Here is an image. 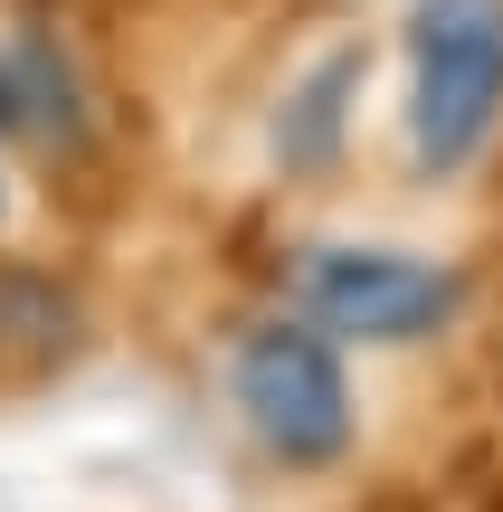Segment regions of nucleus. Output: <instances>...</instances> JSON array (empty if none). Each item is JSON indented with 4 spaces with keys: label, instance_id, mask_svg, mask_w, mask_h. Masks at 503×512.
Segmentation results:
<instances>
[{
    "label": "nucleus",
    "instance_id": "obj_1",
    "mask_svg": "<svg viewBox=\"0 0 503 512\" xmlns=\"http://www.w3.org/2000/svg\"><path fill=\"white\" fill-rule=\"evenodd\" d=\"M503 124V0H418L409 19V152L466 171Z\"/></svg>",
    "mask_w": 503,
    "mask_h": 512
},
{
    "label": "nucleus",
    "instance_id": "obj_2",
    "mask_svg": "<svg viewBox=\"0 0 503 512\" xmlns=\"http://www.w3.org/2000/svg\"><path fill=\"white\" fill-rule=\"evenodd\" d=\"M238 418L257 427V446L276 465H333L352 446V389H342V351L323 323H257L228 361Z\"/></svg>",
    "mask_w": 503,
    "mask_h": 512
},
{
    "label": "nucleus",
    "instance_id": "obj_3",
    "mask_svg": "<svg viewBox=\"0 0 503 512\" xmlns=\"http://www.w3.org/2000/svg\"><path fill=\"white\" fill-rule=\"evenodd\" d=\"M295 294H304V323H323L333 342H371V351L428 342L466 304L456 266H428L409 247H304Z\"/></svg>",
    "mask_w": 503,
    "mask_h": 512
},
{
    "label": "nucleus",
    "instance_id": "obj_4",
    "mask_svg": "<svg viewBox=\"0 0 503 512\" xmlns=\"http://www.w3.org/2000/svg\"><path fill=\"white\" fill-rule=\"evenodd\" d=\"M0 133H76V76L48 38L0 48Z\"/></svg>",
    "mask_w": 503,
    "mask_h": 512
},
{
    "label": "nucleus",
    "instance_id": "obj_5",
    "mask_svg": "<svg viewBox=\"0 0 503 512\" xmlns=\"http://www.w3.org/2000/svg\"><path fill=\"white\" fill-rule=\"evenodd\" d=\"M352 86H361V57H352V48L314 67V86L295 95V124L276 133L285 162H323V152H333V133H342V95H352Z\"/></svg>",
    "mask_w": 503,
    "mask_h": 512
}]
</instances>
